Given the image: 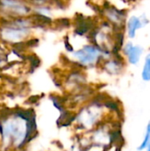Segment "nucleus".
<instances>
[{"label": "nucleus", "instance_id": "nucleus-2", "mask_svg": "<svg viewBox=\"0 0 150 151\" xmlns=\"http://www.w3.org/2000/svg\"><path fill=\"white\" fill-rule=\"evenodd\" d=\"M34 121L29 117L19 113L16 117L6 119L1 125L0 133L5 145L12 144L16 148L21 147L35 129Z\"/></svg>", "mask_w": 150, "mask_h": 151}, {"label": "nucleus", "instance_id": "nucleus-7", "mask_svg": "<svg viewBox=\"0 0 150 151\" xmlns=\"http://www.w3.org/2000/svg\"><path fill=\"white\" fill-rule=\"evenodd\" d=\"M141 27V22L140 19H137L136 17H132L128 22V34L129 37H134L135 35V31L136 29L140 28Z\"/></svg>", "mask_w": 150, "mask_h": 151}, {"label": "nucleus", "instance_id": "nucleus-8", "mask_svg": "<svg viewBox=\"0 0 150 151\" xmlns=\"http://www.w3.org/2000/svg\"><path fill=\"white\" fill-rule=\"evenodd\" d=\"M25 1H27L31 6H36L42 4H52L56 6L60 2V0H25Z\"/></svg>", "mask_w": 150, "mask_h": 151}, {"label": "nucleus", "instance_id": "nucleus-6", "mask_svg": "<svg viewBox=\"0 0 150 151\" xmlns=\"http://www.w3.org/2000/svg\"><path fill=\"white\" fill-rule=\"evenodd\" d=\"M8 48L10 47L4 45L0 42V70L4 68L8 63V58H9Z\"/></svg>", "mask_w": 150, "mask_h": 151}, {"label": "nucleus", "instance_id": "nucleus-10", "mask_svg": "<svg viewBox=\"0 0 150 151\" xmlns=\"http://www.w3.org/2000/svg\"><path fill=\"white\" fill-rule=\"evenodd\" d=\"M149 142H150V124H149L148 128H147V134H146V135H145L144 141H143L142 144L140 146L139 150H143L144 148H146V146H148V144H149Z\"/></svg>", "mask_w": 150, "mask_h": 151}, {"label": "nucleus", "instance_id": "nucleus-1", "mask_svg": "<svg viewBox=\"0 0 150 151\" xmlns=\"http://www.w3.org/2000/svg\"><path fill=\"white\" fill-rule=\"evenodd\" d=\"M41 25L33 16L0 20V42L10 48L23 46L35 37Z\"/></svg>", "mask_w": 150, "mask_h": 151}, {"label": "nucleus", "instance_id": "nucleus-3", "mask_svg": "<svg viewBox=\"0 0 150 151\" xmlns=\"http://www.w3.org/2000/svg\"><path fill=\"white\" fill-rule=\"evenodd\" d=\"M105 53L92 42L83 44L69 53L71 60L79 67H93L102 62Z\"/></svg>", "mask_w": 150, "mask_h": 151}, {"label": "nucleus", "instance_id": "nucleus-12", "mask_svg": "<svg viewBox=\"0 0 150 151\" xmlns=\"http://www.w3.org/2000/svg\"><path fill=\"white\" fill-rule=\"evenodd\" d=\"M133 1H134V0H133Z\"/></svg>", "mask_w": 150, "mask_h": 151}, {"label": "nucleus", "instance_id": "nucleus-4", "mask_svg": "<svg viewBox=\"0 0 150 151\" xmlns=\"http://www.w3.org/2000/svg\"><path fill=\"white\" fill-rule=\"evenodd\" d=\"M32 6L25 0H0V20L30 17Z\"/></svg>", "mask_w": 150, "mask_h": 151}, {"label": "nucleus", "instance_id": "nucleus-9", "mask_svg": "<svg viewBox=\"0 0 150 151\" xmlns=\"http://www.w3.org/2000/svg\"><path fill=\"white\" fill-rule=\"evenodd\" d=\"M142 77L145 81H150V55L146 59V64L142 73Z\"/></svg>", "mask_w": 150, "mask_h": 151}, {"label": "nucleus", "instance_id": "nucleus-5", "mask_svg": "<svg viewBox=\"0 0 150 151\" xmlns=\"http://www.w3.org/2000/svg\"><path fill=\"white\" fill-rule=\"evenodd\" d=\"M125 53L126 55H128L129 58V61L132 64H136L140 58V55L141 53V49L139 47H133L131 43H128L126 45L125 50H124Z\"/></svg>", "mask_w": 150, "mask_h": 151}, {"label": "nucleus", "instance_id": "nucleus-11", "mask_svg": "<svg viewBox=\"0 0 150 151\" xmlns=\"http://www.w3.org/2000/svg\"><path fill=\"white\" fill-rule=\"evenodd\" d=\"M149 151H150V146H149Z\"/></svg>", "mask_w": 150, "mask_h": 151}]
</instances>
